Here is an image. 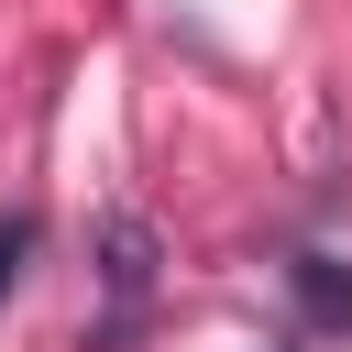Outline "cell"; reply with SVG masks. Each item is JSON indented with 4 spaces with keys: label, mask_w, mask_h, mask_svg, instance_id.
I'll use <instances>...</instances> for the list:
<instances>
[{
    "label": "cell",
    "mask_w": 352,
    "mask_h": 352,
    "mask_svg": "<svg viewBox=\"0 0 352 352\" xmlns=\"http://www.w3.org/2000/svg\"><path fill=\"white\" fill-rule=\"evenodd\" d=\"M22 253H33V220H22V209H11V220H0V297H11V286H22Z\"/></svg>",
    "instance_id": "3"
},
{
    "label": "cell",
    "mask_w": 352,
    "mask_h": 352,
    "mask_svg": "<svg viewBox=\"0 0 352 352\" xmlns=\"http://www.w3.org/2000/svg\"><path fill=\"white\" fill-rule=\"evenodd\" d=\"M286 286H297V308H308L319 330H341V341H352V264H330V253H297V264H286Z\"/></svg>",
    "instance_id": "2"
},
{
    "label": "cell",
    "mask_w": 352,
    "mask_h": 352,
    "mask_svg": "<svg viewBox=\"0 0 352 352\" xmlns=\"http://www.w3.org/2000/svg\"><path fill=\"white\" fill-rule=\"evenodd\" d=\"M99 275H110L121 308H143V286H154V220L143 209H110L99 220Z\"/></svg>",
    "instance_id": "1"
}]
</instances>
